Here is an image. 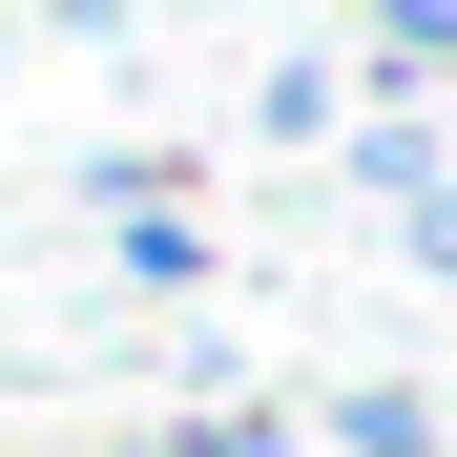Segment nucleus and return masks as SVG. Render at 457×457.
<instances>
[{
    "instance_id": "1",
    "label": "nucleus",
    "mask_w": 457,
    "mask_h": 457,
    "mask_svg": "<svg viewBox=\"0 0 457 457\" xmlns=\"http://www.w3.org/2000/svg\"><path fill=\"white\" fill-rule=\"evenodd\" d=\"M333 167H353L374 208H436V187H457V125H436V104H374V125L333 145Z\"/></svg>"
},
{
    "instance_id": "2",
    "label": "nucleus",
    "mask_w": 457,
    "mask_h": 457,
    "mask_svg": "<svg viewBox=\"0 0 457 457\" xmlns=\"http://www.w3.org/2000/svg\"><path fill=\"white\" fill-rule=\"evenodd\" d=\"M333 84H395V104H416V84H457V0H374Z\"/></svg>"
},
{
    "instance_id": "3",
    "label": "nucleus",
    "mask_w": 457,
    "mask_h": 457,
    "mask_svg": "<svg viewBox=\"0 0 457 457\" xmlns=\"http://www.w3.org/2000/svg\"><path fill=\"white\" fill-rule=\"evenodd\" d=\"M436 436H457V416L416 395V374H353V395H333V457H436Z\"/></svg>"
},
{
    "instance_id": "4",
    "label": "nucleus",
    "mask_w": 457,
    "mask_h": 457,
    "mask_svg": "<svg viewBox=\"0 0 457 457\" xmlns=\"http://www.w3.org/2000/svg\"><path fill=\"white\" fill-rule=\"evenodd\" d=\"M250 125H270V145H353V84H333V42H312V62H270V104H250Z\"/></svg>"
},
{
    "instance_id": "5",
    "label": "nucleus",
    "mask_w": 457,
    "mask_h": 457,
    "mask_svg": "<svg viewBox=\"0 0 457 457\" xmlns=\"http://www.w3.org/2000/svg\"><path fill=\"white\" fill-rule=\"evenodd\" d=\"M187 457H312V436H291L270 395H228V416H187Z\"/></svg>"
},
{
    "instance_id": "6",
    "label": "nucleus",
    "mask_w": 457,
    "mask_h": 457,
    "mask_svg": "<svg viewBox=\"0 0 457 457\" xmlns=\"http://www.w3.org/2000/svg\"><path fill=\"white\" fill-rule=\"evenodd\" d=\"M395 250H416V270L457 291V187H436V208H395Z\"/></svg>"
},
{
    "instance_id": "7",
    "label": "nucleus",
    "mask_w": 457,
    "mask_h": 457,
    "mask_svg": "<svg viewBox=\"0 0 457 457\" xmlns=\"http://www.w3.org/2000/svg\"><path fill=\"white\" fill-rule=\"evenodd\" d=\"M84 457H187V416H145V436H84Z\"/></svg>"
},
{
    "instance_id": "8",
    "label": "nucleus",
    "mask_w": 457,
    "mask_h": 457,
    "mask_svg": "<svg viewBox=\"0 0 457 457\" xmlns=\"http://www.w3.org/2000/svg\"><path fill=\"white\" fill-rule=\"evenodd\" d=\"M42 21H125V0H42Z\"/></svg>"
}]
</instances>
